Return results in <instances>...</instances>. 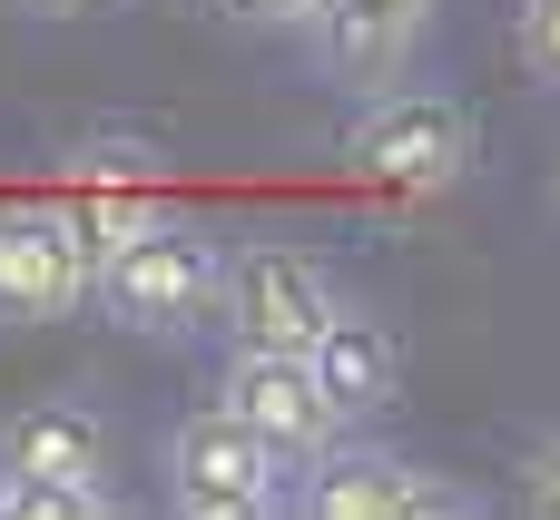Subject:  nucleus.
Returning a JSON list of instances; mask_svg holds the SVG:
<instances>
[{
    "mask_svg": "<svg viewBox=\"0 0 560 520\" xmlns=\"http://www.w3.org/2000/svg\"><path fill=\"white\" fill-rule=\"evenodd\" d=\"M59 216H69V236L89 246V265H98V256L128 246L138 226H158L167 197H158V177L128 167L118 147H79V157H69V206H59Z\"/></svg>",
    "mask_w": 560,
    "mask_h": 520,
    "instance_id": "obj_8",
    "label": "nucleus"
},
{
    "mask_svg": "<svg viewBox=\"0 0 560 520\" xmlns=\"http://www.w3.org/2000/svg\"><path fill=\"white\" fill-rule=\"evenodd\" d=\"M512 39H522V69H532V79H551V88H560V0H522V20H512Z\"/></svg>",
    "mask_w": 560,
    "mask_h": 520,
    "instance_id": "obj_13",
    "label": "nucleus"
},
{
    "mask_svg": "<svg viewBox=\"0 0 560 520\" xmlns=\"http://www.w3.org/2000/svg\"><path fill=\"white\" fill-rule=\"evenodd\" d=\"M20 10H30V20H79L89 0H20Z\"/></svg>",
    "mask_w": 560,
    "mask_h": 520,
    "instance_id": "obj_17",
    "label": "nucleus"
},
{
    "mask_svg": "<svg viewBox=\"0 0 560 520\" xmlns=\"http://www.w3.org/2000/svg\"><path fill=\"white\" fill-rule=\"evenodd\" d=\"M217 285H226V246L187 216H158V226H138L128 246H108L89 265L98 315L128 324V334H197L217 315Z\"/></svg>",
    "mask_w": 560,
    "mask_h": 520,
    "instance_id": "obj_1",
    "label": "nucleus"
},
{
    "mask_svg": "<svg viewBox=\"0 0 560 520\" xmlns=\"http://www.w3.org/2000/svg\"><path fill=\"white\" fill-rule=\"evenodd\" d=\"M226 413L236 423H256L276 452H285V472L295 462H315L345 423L325 413V393H315V374H305V354H266V344H236V364H226Z\"/></svg>",
    "mask_w": 560,
    "mask_h": 520,
    "instance_id": "obj_7",
    "label": "nucleus"
},
{
    "mask_svg": "<svg viewBox=\"0 0 560 520\" xmlns=\"http://www.w3.org/2000/svg\"><path fill=\"white\" fill-rule=\"evenodd\" d=\"M305 29H315L325 79H345V88H374V79H394V69L413 59V39H404V29H384V20H364V10H345V0H325Z\"/></svg>",
    "mask_w": 560,
    "mask_h": 520,
    "instance_id": "obj_11",
    "label": "nucleus"
},
{
    "mask_svg": "<svg viewBox=\"0 0 560 520\" xmlns=\"http://www.w3.org/2000/svg\"><path fill=\"white\" fill-rule=\"evenodd\" d=\"M472 167V118L443 88H394L345 128V177L374 197H443Z\"/></svg>",
    "mask_w": 560,
    "mask_h": 520,
    "instance_id": "obj_2",
    "label": "nucleus"
},
{
    "mask_svg": "<svg viewBox=\"0 0 560 520\" xmlns=\"http://www.w3.org/2000/svg\"><path fill=\"white\" fill-rule=\"evenodd\" d=\"M0 520H108V492H59V482L0 472Z\"/></svg>",
    "mask_w": 560,
    "mask_h": 520,
    "instance_id": "obj_12",
    "label": "nucleus"
},
{
    "mask_svg": "<svg viewBox=\"0 0 560 520\" xmlns=\"http://www.w3.org/2000/svg\"><path fill=\"white\" fill-rule=\"evenodd\" d=\"M345 10H364V20H384V29H404V39H423V20H433V0H345Z\"/></svg>",
    "mask_w": 560,
    "mask_h": 520,
    "instance_id": "obj_16",
    "label": "nucleus"
},
{
    "mask_svg": "<svg viewBox=\"0 0 560 520\" xmlns=\"http://www.w3.org/2000/svg\"><path fill=\"white\" fill-rule=\"evenodd\" d=\"M167 501L187 520H266L285 501V452L256 423H236L226 403L217 413H187L167 433Z\"/></svg>",
    "mask_w": 560,
    "mask_h": 520,
    "instance_id": "obj_3",
    "label": "nucleus"
},
{
    "mask_svg": "<svg viewBox=\"0 0 560 520\" xmlns=\"http://www.w3.org/2000/svg\"><path fill=\"white\" fill-rule=\"evenodd\" d=\"M305 472H315L305 482V511L315 520H463L472 511L463 482H443V472H423L404 452H335L325 442Z\"/></svg>",
    "mask_w": 560,
    "mask_h": 520,
    "instance_id": "obj_5",
    "label": "nucleus"
},
{
    "mask_svg": "<svg viewBox=\"0 0 560 520\" xmlns=\"http://www.w3.org/2000/svg\"><path fill=\"white\" fill-rule=\"evenodd\" d=\"M0 472L59 482V492H108V433L79 403H39V413L0 423Z\"/></svg>",
    "mask_w": 560,
    "mask_h": 520,
    "instance_id": "obj_10",
    "label": "nucleus"
},
{
    "mask_svg": "<svg viewBox=\"0 0 560 520\" xmlns=\"http://www.w3.org/2000/svg\"><path fill=\"white\" fill-rule=\"evenodd\" d=\"M305 374H315V393H325V413H335V423H374V413L394 403V383H404L394 334H384V324H364V315H335V324L305 344Z\"/></svg>",
    "mask_w": 560,
    "mask_h": 520,
    "instance_id": "obj_9",
    "label": "nucleus"
},
{
    "mask_svg": "<svg viewBox=\"0 0 560 520\" xmlns=\"http://www.w3.org/2000/svg\"><path fill=\"white\" fill-rule=\"evenodd\" d=\"M217 315L236 324V344H266V354H305L345 305H335V275L295 246H236L226 256V285H217Z\"/></svg>",
    "mask_w": 560,
    "mask_h": 520,
    "instance_id": "obj_4",
    "label": "nucleus"
},
{
    "mask_svg": "<svg viewBox=\"0 0 560 520\" xmlns=\"http://www.w3.org/2000/svg\"><path fill=\"white\" fill-rule=\"evenodd\" d=\"M217 10H226L236 29H305L325 0H217Z\"/></svg>",
    "mask_w": 560,
    "mask_h": 520,
    "instance_id": "obj_15",
    "label": "nucleus"
},
{
    "mask_svg": "<svg viewBox=\"0 0 560 520\" xmlns=\"http://www.w3.org/2000/svg\"><path fill=\"white\" fill-rule=\"evenodd\" d=\"M89 305V246L69 236L59 206H10L0 216V324H69Z\"/></svg>",
    "mask_w": 560,
    "mask_h": 520,
    "instance_id": "obj_6",
    "label": "nucleus"
},
{
    "mask_svg": "<svg viewBox=\"0 0 560 520\" xmlns=\"http://www.w3.org/2000/svg\"><path fill=\"white\" fill-rule=\"evenodd\" d=\"M522 501H532L541 520H560V433H551V442H532V452H522Z\"/></svg>",
    "mask_w": 560,
    "mask_h": 520,
    "instance_id": "obj_14",
    "label": "nucleus"
}]
</instances>
